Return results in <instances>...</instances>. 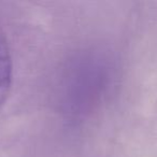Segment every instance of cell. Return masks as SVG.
<instances>
[{
	"instance_id": "6da1fadb",
	"label": "cell",
	"mask_w": 157,
	"mask_h": 157,
	"mask_svg": "<svg viewBox=\"0 0 157 157\" xmlns=\"http://www.w3.org/2000/svg\"><path fill=\"white\" fill-rule=\"evenodd\" d=\"M13 81V61L6 33L0 27V105L6 102Z\"/></svg>"
}]
</instances>
